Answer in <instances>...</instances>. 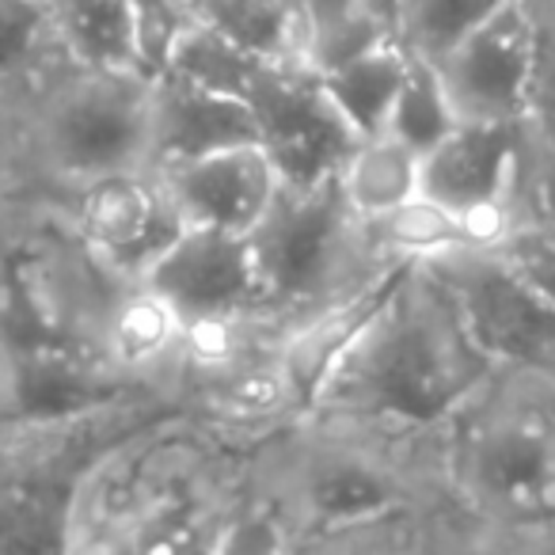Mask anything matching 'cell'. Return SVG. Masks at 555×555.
Instances as JSON below:
<instances>
[{"label":"cell","mask_w":555,"mask_h":555,"mask_svg":"<svg viewBox=\"0 0 555 555\" xmlns=\"http://www.w3.org/2000/svg\"><path fill=\"white\" fill-rule=\"evenodd\" d=\"M186 317L145 282L133 278L115 289L95 335V358L118 380L176 396L179 347ZM179 400V396H176Z\"/></svg>","instance_id":"obj_13"},{"label":"cell","mask_w":555,"mask_h":555,"mask_svg":"<svg viewBox=\"0 0 555 555\" xmlns=\"http://www.w3.org/2000/svg\"><path fill=\"white\" fill-rule=\"evenodd\" d=\"M441 472L476 552H555V373L494 362L441 426Z\"/></svg>","instance_id":"obj_3"},{"label":"cell","mask_w":555,"mask_h":555,"mask_svg":"<svg viewBox=\"0 0 555 555\" xmlns=\"http://www.w3.org/2000/svg\"><path fill=\"white\" fill-rule=\"evenodd\" d=\"M69 232L118 278H141L183 229L153 168L100 176L57 198Z\"/></svg>","instance_id":"obj_7"},{"label":"cell","mask_w":555,"mask_h":555,"mask_svg":"<svg viewBox=\"0 0 555 555\" xmlns=\"http://www.w3.org/2000/svg\"><path fill=\"white\" fill-rule=\"evenodd\" d=\"M525 122H456L423 156V194L456 214L514 206Z\"/></svg>","instance_id":"obj_14"},{"label":"cell","mask_w":555,"mask_h":555,"mask_svg":"<svg viewBox=\"0 0 555 555\" xmlns=\"http://www.w3.org/2000/svg\"><path fill=\"white\" fill-rule=\"evenodd\" d=\"M537 39V73H532V115L555 118V0H525Z\"/></svg>","instance_id":"obj_31"},{"label":"cell","mask_w":555,"mask_h":555,"mask_svg":"<svg viewBox=\"0 0 555 555\" xmlns=\"http://www.w3.org/2000/svg\"><path fill=\"white\" fill-rule=\"evenodd\" d=\"M149 80L62 65L16 107L27 176L47 198L111 171L149 168Z\"/></svg>","instance_id":"obj_5"},{"label":"cell","mask_w":555,"mask_h":555,"mask_svg":"<svg viewBox=\"0 0 555 555\" xmlns=\"http://www.w3.org/2000/svg\"><path fill=\"white\" fill-rule=\"evenodd\" d=\"M487 358L555 373V305L494 251H453L434 259Z\"/></svg>","instance_id":"obj_8"},{"label":"cell","mask_w":555,"mask_h":555,"mask_svg":"<svg viewBox=\"0 0 555 555\" xmlns=\"http://www.w3.org/2000/svg\"><path fill=\"white\" fill-rule=\"evenodd\" d=\"M141 4L153 12H168V16H183L186 9V0H141Z\"/></svg>","instance_id":"obj_34"},{"label":"cell","mask_w":555,"mask_h":555,"mask_svg":"<svg viewBox=\"0 0 555 555\" xmlns=\"http://www.w3.org/2000/svg\"><path fill=\"white\" fill-rule=\"evenodd\" d=\"M259 274V317L274 335L312 309L373 286L403 262L388 259L370 221L350 209L339 183L278 186L247 232Z\"/></svg>","instance_id":"obj_4"},{"label":"cell","mask_w":555,"mask_h":555,"mask_svg":"<svg viewBox=\"0 0 555 555\" xmlns=\"http://www.w3.org/2000/svg\"><path fill=\"white\" fill-rule=\"evenodd\" d=\"M335 183L362 221H377L423 191V153L403 145L388 130L365 133L343 160Z\"/></svg>","instance_id":"obj_20"},{"label":"cell","mask_w":555,"mask_h":555,"mask_svg":"<svg viewBox=\"0 0 555 555\" xmlns=\"http://www.w3.org/2000/svg\"><path fill=\"white\" fill-rule=\"evenodd\" d=\"M514 274H521L537 294H544L555 305V240L537 229L517 224L499 247H491Z\"/></svg>","instance_id":"obj_30"},{"label":"cell","mask_w":555,"mask_h":555,"mask_svg":"<svg viewBox=\"0 0 555 555\" xmlns=\"http://www.w3.org/2000/svg\"><path fill=\"white\" fill-rule=\"evenodd\" d=\"M47 9L65 65L153 77L141 0H47Z\"/></svg>","instance_id":"obj_16"},{"label":"cell","mask_w":555,"mask_h":555,"mask_svg":"<svg viewBox=\"0 0 555 555\" xmlns=\"http://www.w3.org/2000/svg\"><path fill=\"white\" fill-rule=\"evenodd\" d=\"M267 347H274V327L259 312H209V317H191L183 327V347H179L176 396H183L191 385L221 377L232 365L247 362V358Z\"/></svg>","instance_id":"obj_21"},{"label":"cell","mask_w":555,"mask_h":555,"mask_svg":"<svg viewBox=\"0 0 555 555\" xmlns=\"http://www.w3.org/2000/svg\"><path fill=\"white\" fill-rule=\"evenodd\" d=\"M156 176L183 224L240 232V236L255 229V221L267 214L270 198L282 186L259 141H240V145L171 164Z\"/></svg>","instance_id":"obj_12"},{"label":"cell","mask_w":555,"mask_h":555,"mask_svg":"<svg viewBox=\"0 0 555 555\" xmlns=\"http://www.w3.org/2000/svg\"><path fill=\"white\" fill-rule=\"evenodd\" d=\"M186 320L209 312H259V274L247 236L183 224L141 274Z\"/></svg>","instance_id":"obj_11"},{"label":"cell","mask_w":555,"mask_h":555,"mask_svg":"<svg viewBox=\"0 0 555 555\" xmlns=\"http://www.w3.org/2000/svg\"><path fill=\"white\" fill-rule=\"evenodd\" d=\"M461 122H525L532 118V73H537V39H532L525 0H509L464 39H456L438 62Z\"/></svg>","instance_id":"obj_9"},{"label":"cell","mask_w":555,"mask_h":555,"mask_svg":"<svg viewBox=\"0 0 555 555\" xmlns=\"http://www.w3.org/2000/svg\"><path fill=\"white\" fill-rule=\"evenodd\" d=\"M255 141L270 156L282 186H317L335 179L358 133L327 100L317 69L270 65L247 95Z\"/></svg>","instance_id":"obj_6"},{"label":"cell","mask_w":555,"mask_h":555,"mask_svg":"<svg viewBox=\"0 0 555 555\" xmlns=\"http://www.w3.org/2000/svg\"><path fill=\"white\" fill-rule=\"evenodd\" d=\"M274 62H262L259 54L236 47L232 39H224L221 31L198 24V20L183 16L168 42V54H164L160 69L179 73V77L194 80L202 88H214L232 100H244L251 95V88L259 85V77Z\"/></svg>","instance_id":"obj_23"},{"label":"cell","mask_w":555,"mask_h":555,"mask_svg":"<svg viewBox=\"0 0 555 555\" xmlns=\"http://www.w3.org/2000/svg\"><path fill=\"white\" fill-rule=\"evenodd\" d=\"M35 198H47V194L35 191L31 176H27L16 107H12V103H0V232L9 229L12 217Z\"/></svg>","instance_id":"obj_29"},{"label":"cell","mask_w":555,"mask_h":555,"mask_svg":"<svg viewBox=\"0 0 555 555\" xmlns=\"http://www.w3.org/2000/svg\"><path fill=\"white\" fill-rule=\"evenodd\" d=\"M509 0H400L392 39L411 57L438 62L456 39L479 27Z\"/></svg>","instance_id":"obj_25"},{"label":"cell","mask_w":555,"mask_h":555,"mask_svg":"<svg viewBox=\"0 0 555 555\" xmlns=\"http://www.w3.org/2000/svg\"><path fill=\"white\" fill-rule=\"evenodd\" d=\"M12 426V339L0 324V434Z\"/></svg>","instance_id":"obj_32"},{"label":"cell","mask_w":555,"mask_h":555,"mask_svg":"<svg viewBox=\"0 0 555 555\" xmlns=\"http://www.w3.org/2000/svg\"><path fill=\"white\" fill-rule=\"evenodd\" d=\"M408 65L411 54L388 35V39L370 42L365 50L343 57L339 65L317 73V77L324 85L327 100L350 122V130L365 138V133H380L388 126L392 103L403 88V77H408Z\"/></svg>","instance_id":"obj_19"},{"label":"cell","mask_w":555,"mask_h":555,"mask_svg":"<svg viewBox=\"0 0 555 555\" xmlns=\"http://www.w3.org/2000/svg\"><path fill=\"white\" fill-rule=\"evenodd\" d=\"M305 24H309V65L317 73L339 65L343 57L358 54L370 42L388 39L358 0H301Z\"/></svg>","instance_id":"obj_28"},{"label":"cell","mask_w":555,"mask_h":555,"mask_svg":"<svg viewBox=\"0 0 555 555\" xmlns=\"http://www.w3.org/2000/svg\"><path fill=\"white\" fill-rule=\"evenodd\" d=\"M255 141V118L244 100L202 88L160 69L149 80V168L160 171L217 149Z\"/></svg>","instance_id":"obj_15"},{"label":"cell","mask_w":555,"mask_h":555,"mask_svg":"<svg viewBox=\"0 0 555 555\" xmlns=\"http://www.w3.org/2000/svg\"><path fill=\"white\" fill-rule=\"evenodd\" d=\"M456 122L461 118H456L453 103H449L446 88H441L438 69L430 62H423V57H411L408 77H403V88L396 95L385 130L426 156Z\"/></svg>","instance_id":"obj_26"},{"label":"cell","mask_w":555,"mask_h":555,"mask_svg":"<svg viewBox=\"0 0 555 555\" xmlns=\"http://www.w3.org/2000/svg\"><path fill=\"white\" fill-rule=\"evenodd\" d=\"M186 411L206 426L214 438L236 449H255L289 434L309 415V396L282 365L274 347L259 350L247 362L232 365L214 380L191 385L179 396Z\"/></svg>","instance_id":"obj_10"},{"label":"cell","mask_w":555,"mask_h":555,"mask_svg":"<svg viewBox=\"0 0 555 555\" xmlns=\"http://www.w3.org/2000/svg\"><path fill=\"white\" fill-rule=\"evenodd\" d=\"M434 262H403L309 411L434 434L491 373Z\"/></svg>","instance_id":"obj_2"},{"label":"cell","mask_w":555,"mask_h":555,"mask_svg":"<svg viewBox=\"0 0 555 555\" xmlns=\"http://www.w3.org/2000/svg\"><path fill=\"white\" fill-rule=\"evenodd\" d=\"M183 16L221 31L262 62L309 65V24L301 0H186Z\"/></svg>","instance_id":"obj_18"},{"label":"cell","mask_w":555,"mask_h":555,"mask_svg":"<svg viewBox=\"0 0 555 555\" xmlns=\"http://www.w3.org/2000/svg\"><path fill=\"white\" fill-rule=\"evenodd\" d=\"M370 229L380 251L396 262H434L453 251H472L464 217L423 191L370 221Z\"/></svg>","instance_id":"obj_24"},{"label":"cell","mask_w":555,"mask_h":555,"mask_svg":"<svg viewBox=\"0 0 555 555\" xmlns=\"http://www.w3.org/2000/svg\"><path fill=\"white\" fill-rule=\"evenodd\" d=\"M392 274H385L380 282H373V286H362V289H354V294L339 297V301L320 305L309 317L294 320V324H286L274 335L278 358L294 373V380L301 385V392L309 396V403H312V396H317V388L324 385V377L332 373V365L339 362V354L347 350V343L358 335V327L377 309L380 294H385V286L392 282Z\"/></svg>","instance_id":"obj_17"},{"label":"cell","mask_w":555,"mask_h":555,"mask_svg":"<svg viewBox=\"0 0 555 555\" xmlns=\"http://www.w3.org/2000/svg\"><path fill=\"white\" fill-rule=\"evenodd\" d=\"M517 224L555 240V118L532 115L521 133L514 176Z\"/></svg>","instance_id":"obj_27"},{"label":"cell","mask_w":555,"mask_h":555,"mask_svg":"<svg viewBox=\"0 0 555 555\" xmlns=\"http://www.w3.org/2000/svg\"><path fill=\"white\" fill-rule=\"evenodd\" d=\"M358 9L373 20L385 35H392L396 27V12H400V0H358Z\"/></svg>","instance_id":"obj_33"},{"label":"cell","mask_w":555,"mask_h":555,"mask_svg":"<svg viewBox=\"0 0 555 555\" xmlns=\"http://www.w3.org/2000/svg\"><path fill=\"white\" fill-rule=\"evenodd\" d=\"M47 0H0V103H20L62 69Z\"/></svg>","instance_id":"obj_22"},{"label":"cell","mask_w":555,"mask_h":555,"mask_svg":"<svg viewBox=\"0 0 555 555\" xmlns=\"http://www.w3.org/2000/svg\"><path fill=\"white\" fill-rule=\"evenodd\" d=\"M251 449L214 438L183 403L118 434L73 476L65 552H221Z\"/></svg>","instance_id":"obj_1"}]
</instances>
